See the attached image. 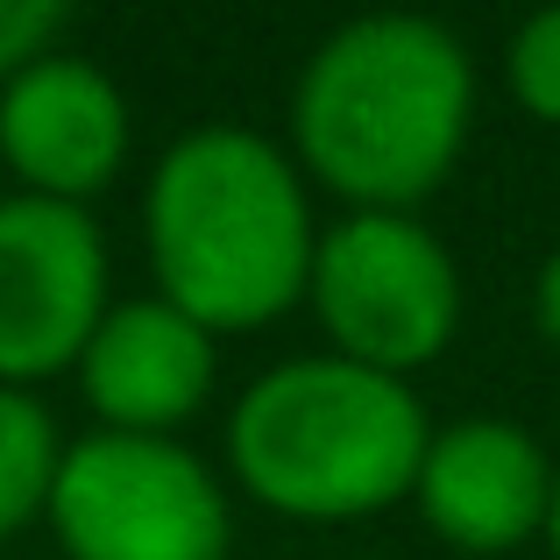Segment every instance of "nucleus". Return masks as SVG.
<instances>
[{
    "instance_id": "nucleus-8",
    "label": "nucleus",
    "mask_w": 560,
    "mask_h": 560,
    "mask_svg": "<svg viewBox=\"0 0 560 560\" xmlns=\"http://www.w3.org/2000/svg\"><path fill=\"white\" fill-rule=\"evenodd\" d=\"M419 518L462 553H511L547 533L553 462L518 419H454L425 440Z\"/></svg>"
},
{
    "instance_id": "nucleus-13",
    "label": "nucleus",
    "mask_w": 560,
    "mask_h": 560,
    "mask_svg": "<svg viewBox=\"0 0 560 560\" xmlns=\"http://www.w3.org/2000/svg\"><path fill=\"white\" fill-rule=\"evenodd\" d=\"M533 319H539V334L560 348V248L539 262V277H533Z\"/></svg>"
},
{
    "instance_id": "nucleus-4",
    "label": "nucleus",
    "mask_w": 560,
    "mask_h": 560,
    "mask_svg": "<svg viewBox=\"0 0 560 560\" xmlns=\"http://www.w3.org/2000/svg\"><path fill=\"white\" fill-rule=\"evenodd\" d=\"M43 518L71 560H228L234 547L220 476L164 433L71 440Z\"/></svg>"
},
{
    "instance_id": "nucleus-2",
    "label": "nucleus",
    "mask_w": 560,
    "mask_h": 560,
    "mask_svg": "<svg viewBox=\"0 0 560 560\" xmlns=\"http://www.w3.org/2000/svg\"><path fill=\"white\" fill-rule=\"evenodd\" d=\"M156 299L206 334L270 327L305 299L313 277V199L305 178L256 128H191L150 171L142 191Z\"/></svg>"
},
{
    "instance_id": "nucleus-1",
    "label": "nucleus",
    "mask_w": 560,
    "mask_h": 560,
    "mask_svg": "<svg viewBox=\"0 0 560 560\" xmlns=\"http://www.w3.org/2000/svg\"><path fill=\"white\" fill-rule=\"evenodd\" d=\"M476 121V65L433 14H355L291 85L299 164L355 213H411L447 185Z\"/></svg>"
},
{
    "instance_id": "nucleus-14",
    "label": "nucleus",
    "mask_w": 560,
    "mask_h": 560,
    "mask_svg": "<svg viewBox=\"0 0 560 560\" xmlns=\"http://www.w3.org/2000/svg\"><path fill=\"white\" fill-rule=\"evenodd\" d=\"M547 547L560 560V462H553V504H547Z\"/></svg>"
},
{
    "instance_id": "nucleus-3",
    "label": "nucleus",
    "mask_w": 560,
    "mask_h": 560,
    "mask_svg": "<svg viewBox=\"0 0 560 560\" xmlns=\"http://www.w3.org/2000/svg\"><path fill=\"white\" fill-rule=\"evenodd\" d=\"M425 405L405 376L348 355H291L234 397L228 462L256 504L305 525H348L411 497L425 462Z\"/></svg>"
},
{
    "instance_id": "nucleus-6",
    "label": "nucleus",
    "mask_w": 560,
    "mask_h": 560,
    "mask_svg": "<svg viewBox=\"0 0 560 560\" xmlns=\"http://www.w3.org/2000/svg\"><path fill=\"white\" fill-rule=\"evenodd\" d=\"M107 305V242L93 213L8 191L0 199V383L28 390L57 370H79Z\"/></svg>"
},
{
    "instance_id": "nucleus-9",
    "label": "nucleus",
    "mask_w": 560,
    "mask_h": 560,
    "mask_svg": "<svg viewBox=\"0 0 560 560\" xmlns=\"http://www.w3.org/2000/svg\"><path fill=\"white\" fill-rule=\"evenodd\" d=\"M220 348L199 319H185L164 299H121L93 327L79 355L85 405L100 411L107 433H164L185 425L213 397Z\"/></svg>"
},
{
    "instance_id": "nucleus-10",
    "label": "nucleus",
    "mask_w": 560,
    "mask_h": 560,
    "mask_svg": "<svg viewBox=\"0 0 560 560\" xmlns=\"http://www.w3.org/2000/svg\"><path fill=\"white\" fill-rule=\"evenodd\" d=\"M57 462H65V440H57L50 405L0 383V539L50 511Z\"/></svg>"
},
{
    "instance_id": "nucleus-7",
    "label": "nucleus",
    "mask_w": 560,
    "mask_h": 560,
    "mask_svg": "<svg viewBox=\"0 0 560 560\" xmlns=\"http://www.w3.org/2000/svg\"><path fill=\"white\" fill-rule=\"evenodd\" d=\"M128 156V100L93 57H36L0 85V164L36 199L85 206Z\"/></svg>"
},
{
    "instance_id": "nucleus-5",
    "label": "nucleus",
    "mask_w": 560,
    "mask_h": 560,
    "mask_svg": "<svg viewBox=\"0 0 560 560\" xmlns=\"http://www.w3.org/2000/svg\"><path fill=\"white\" fill-rule=\"evenodd\" d=\"M334 355L383 376H411L447 355L462 327V270L447 242L411 213H348L319 234L305 277Z\"/></svg>"
},
{
    "instance_id": "nucleus-12",
    "label": "nucleus",
    "mask_w": 560,
    "mask_h": 560,
    "mask_svg": "<svg viewBox=\"0 0 560 560\" xmlns=\"http://www.w3.org/2000/svg\"><path fill=\"white\" fill-rule=\"evenodd\" d=\"M65 28H71V8H57V0H0V85L14 71H28L36 57H50Z\"/></svg>"
},
{
    "instance_id": "nucleus-11",
    "label": "nucleus",
    "mask_w": 560,
    "mask_h": 560,
    "mask_svg": "<svg viewBox=\"0 0 560 560\" xmlns=\"http://www.w3.org/2000/svg\"><path fill=\"white\" fill-rule=\"evenodd\" d=\"M504 79L533 121L560 128V8H539L518 22V36L504 50Z\"/></svg>"
}]
</instances>
